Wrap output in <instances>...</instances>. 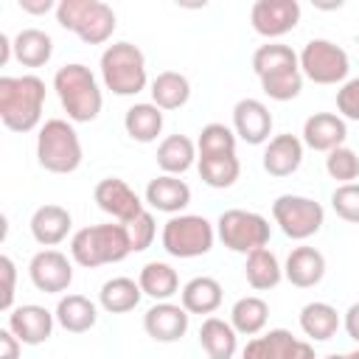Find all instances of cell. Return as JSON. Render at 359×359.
<instances>
[{
  "label": "cell",
  "instance_id": "1",
  "mask_svg": "<svg viewBox=\"0 0 359 359\" xmlns=\"http://www.w3.org/2000/svg\"><path fill=\"white\" fill-rule=\"evenodd\" d=\"M45 81L39 76H3L0 79V121L11 132H31L42 121Z\"/></svg>",
  "mask_w": 359,
  "mask_h": 359
},
{
  "label": "cell",
  "instance_id": "2",
  "mask_svg": "<svg viewBox=\"0 0 359 359\" xmlns=\"http://www.w3.org/2000/svg\"><path fill=\"white\" fill-rule=\"evenodd\" d=\"M53 90L59 95L62 109L67 112V118L73 123H90L98 118L101 107H104V95L101 87L93 76V70L87 65H65L56 70L53 76Z\"/></svg>",
  "mask_w": 359,
  "mask_h": 359
},
{
  "label": "cell",
  "instance_id": "3",
  "mask_svg": "<svg viewBox=\"0 0 359 359\" xmlns=\"http://www.w3.org/2000/svg\"><path fill=\"white\" fill-rule=\"evenodd\" d=\"M129 252H132L129 230L121 222L81 227L70 238V258L79 266H87V269H95V266H104V264H118Z\"/></svg>",
  "mask_w": 359,
  "mask_h": 359
},
{
  "label": "cell",
  "instance_id": "4",
  "mask_svg": "<svg viewBox=\"0 0 359 359\" xmlns=\"http://www.w3.org/2000/svg\"><path fill=\"white\" fill-rule=\"evenodd\" d=\"M81 140L73 123L62 118H50L39 126L36 135V160L50 174H73L81 165Z\"/></svg>",
  "mask_w": 359,
  "mask_h": 359
},
{
  "label": "cell",
  "instance_id": "5",
  "mask_svg": "<svg viewBox=\"0 0 359 359\" xmlns=\"http://www.w3.org/2000/svg\"><path fill=\"white\" fill-rule=\"evenodd\" d=\"M56 22L87 45H104L115 31V11L104 0H62L56 3Z\"/></svg>",
  "mask_w": 359,
  "mask_h": 359
},
{
  "label": "cell",
  "instance_id": "6",
  "mask_svg": "<svg viewBox=\"0 0 359 359\" xmlns=\"http://www.w3.org/2000/svg\"><path fill=\"white\" fill-rule=\"evenodd\" d=\"M101 79L104 87L115 95H137L146 90V56L132 42H112L101 53Z\"/></svg>",
  "mask_w": 359,
  "mask_h": 359
},
{
  "label": "cell",
  "instance_id": "7",
  "mask_svg": "<svg viewBox=\"0 0 359 359\" xmlns=\"http://www.w3.org/2000/svg\"><path fill=\"white\" fill-rule=\"evenodd\" d=\"M216 241V227L196 213L171 216L163 224V250L174 258H199L208 255Z\"/></svg>",
  "mask_w": 359,
  "mask_h": 359
},
{
  "label": "cell",
  "instance_id": "8",
  "mask_svg": "<svg viewBox=\"0 0 359 359\" xmlns=\"http://www.w3.org/2000/svg\"><path fill=\"white\" fill-rule=\"evenodd\" d=\"M216 236L222 238V244L233 252H255L261 247L269 244V222L255 213V210H241V208H230L216 219Z\"/></svg>",
  "mask_w": 359,
  "mask_h": 359
},
{
  "label": "cell",
  "instance_id": "9",
  "mask_svg": "<svg viewBox=\"0 0 359 359\" xmlns=\"http://www.w3.org/2000/svg\"><path fill=\"white\" fill-rule=\"evenodd\" d=\"M272 219L283 230L286 238L306 241L314 233H320V227L325 222V210H323L320 202H314L309 196L283 194V196H278L272 202Z\"/></svg>",
  "mask_w": 359,
  "mask_h": 359
},
{
  "label": "cell",
  "instance_id": "10",
  "mask_svg": "<svg viewBox=\"0 0 359 359\" xmlns=\"http://www.w3.org/2000/svg\"><path fill=\"white\" fill-rule=\"evenodd\" d=\"M297 59L300 73L314 84H339L351 70L348 53L331 39H309Z\"/></svg>",
  "mask_w": 359,
  "mask_h": 359
},
{
  "label": "cell",
  "instance_id": "11",
  "mask_svg": "<svg viewBox=\"0 0 359 359\" xmlns=\"http://www.w3.org/2000/svg\"><path fill=\"white\" fill-rule=\"evenodd\" d=\"M250 22L255 34L266 39H278L300 22V3L297 0H255L250 8Z\"/></svg>",
  "mask_w": 359,
  "mask_h": 359
},
{
  "label": "cell",
  "instance_id": "12",
  "mask_svg": "<svg viewBox=\"0 0 359 359\" xmlns=\"http://www.w3.org/2000/svg\"><path fill=\"white\" fill-rule=\"evenodd\" d=\"M28 275L39 292L59 294L67 292V286L73 283V264L59 250H39L28 264Z\"/></svg>",
  "mask_w": 359,
  "mask_h": 359
},
{
  "label": "cell",
  "instance_id": "13",
  "mask_svg": "<svg viewBox=\"0 0 359 359\" xmlns=\"http://www.w3.org/2000/svg\"><path fill=\"white\" fill-rule=\"evenodd\" d=\"M93 199H95V205H98L107 216H112V219L121 222V224H129L132 219H137V216L143 213L140 196H137L121 177H107V180H101V182L95 185V191H93Z\"/></svg>",
  "mask_w": 359,
  "mask_h": 359
},
{
  "label": "cell",
  "instance_id": "14",
  "mask_svg": "<svg viewBox=\"0 0 359 359\" xmlns=\"http://www.w3.org/2000/svg\"><path fill=\"white\" fill-rule=\"evenodd\" d=\"M53 320L56 314H50L45 306L36 303H25L8 311V331L22 342V345H42L50 339L53 334Z\"/></svg>",
  "mask_w": 359,
  "mask_h": 359
},
{
  "label": "cell",
  "instance_id": "15",
  "mask_svg": "<svg viewBox=\"0 0 359 359\" xmlns=\"http://www.w3.org/2000/svg\"><path fill=\"white\" fill-rule=\"evenodd\" d=\"M233 132L250 146H261L272 132V112L258 98H241L233 107Z\"/></svg>",
  "mask_w": 359,
  "mask_h": 359
},
{
  "label": "cell",
  "instance_id": "16",
  "mask_svg": "<svg viewBox=\"0 0 359 359\" xmlns=\"http://www.w3.org/2000/svg\"><path fill=\"white\" fill-rule=\"evenodd\" d=\"M188 320H191V314L182 306L163 300V303H154L143 314V328L154 342H177L185 337Z\"/></svg>",
  "mask_w": 359,
  "mask_h": 359
},
{
  "label": "cell",
  "instance_id": "17",
  "mask_svg": "<svg viewBox=\"0 0 359 359\" xmlns=\"http://www.w3.org/2000/svg\"><path fill=\"white\" fill-rule=\"evenodd\" d=\"M348 137V126L339 115L334 112H314L311 118H306L303 123V143L314 151H334L345 143Z\"/></svg>",
  "mask_w": 359,
  "mask_h": 359
},
{
  "label": "cell",
  "instance_id": "18",
  "mask_svg": "<svg viewBox=\"0 0 359 359\" xmlns=\"http://www.w3.org/2000/svg\"><path fill=\"white\" fill-rule=\"evenodd\" d=\"M146 205H151L160 213L177 216L180 210H185L191 205V188L185 180H180L174 174H160L146 185Z\"/></svg>",
  "mask_w": 359,
  "mask_h": 359
},
{
  "label": "cell",
  "instance_id": "19",
  "mask_svg": "<svg viewBox=\"0 0 359 359\" xmlns=\"http://www.w3.org/2000/svg\"><path fill=\"white\" fill-rule=\"evenodd\" d=\"M303 163V140L297 135H275L264 149V171L269 177H289Z\"/></svg>",
  "mask_w": 359,
  "mask_h": 359
},
{
  "label": "cell",
  "instance_id": "20",
  "mask_svg": "<svg viewBox=\"0 0 359 359\" xmlns=\"http://www.w3.org/2000/svg\"><path fill=\"white\" fill-rule=\"evenodd\" d=\"M325 275V255L314 247H294L286 258V266H283V278L297 286V289H311L323 280Z\"/></svg>",
  "mask_w": 359,
  "mask_h": 359
},
{
  "label": "cell",
  "instance_id": "21",
  "mask_svg": "<svg viewBox=\"0 0 359 359\" xmlns=\"http://www.w3.org/2000/svg\"><path fill=\"white\" fill-rule=\"evenodd\" d=\"M70 227H73V219H70L67 208H62V205H42L31 216V236L42 247L62 244L67 238Z\"/></svg>",
  "mask_w": 359,
  "mask_h": 359
},
{
  "label": "cell",
  "instance_id": "22",
  "mask_svg": "<svg viewBox=\"0 0 359 359\" xmlns=\"http://www.w3.org/2000/svg\"><path fill=\"white\" fill-rule=\"evenodd\" d=\"M180 306L188 314H213L222 306V283L210 275L191 278L180 292Z\"/></svg>",
  "mask_w": 359,
  "mask_h": 359
},
{
  "label": "cell",
  "instance_id": "23",
  "mask_svg": "<svg viewBox=\"0 0 359 359\" xmlns=\"http://www.w3.org/2000/svg\"><path fill=\"white\" fill-rule=\"evenodd\" d=\"M53 314H56V323L65 331H70V334H84L98 320L95 303L90 297H84V294H65V297H59Z\"/></svg>",
  "mask_w": 359,
  "mask_h": 359
},
{
  "label": "cell",
  "instance_id": "24",
  "mask_svg": "<svg viewBox=\"0 0 359 359\" xmlns=\"http://www.w3.org/2000/svg\"><path fill=\"white\" fill-rule=\"evenodd\" d=\"M199 345L208 353V359H233L238 351V334L230 323L208 317L199 328Z\"/></svg>",
  "mask_w": 359,
  "mask_h": 359
},
{
  "label": "cell",
  "instance_id": "25",
  "mask_svg": "<svg viewBox=\"0 0 359 359\" xmlns=\"http://www.w3.org/2000/svg\"><path fill=\"white\" fill-rule=\"evenodd\" d=\"M50 56H53L50 34L39 31V28H22L14 36V59L22 67H42L50 62Z\"/></svg>",
  "mask_w": 359,
  "mask_h": 359
},
{
  "label": "cell",
  "instance_id": "26",
  "mask_svg": "<svg viewBox=\"0 0 359 359\" xmlns=\"http://www.w3.org/2000/svg\"><path fill=\"white\" fill-rule=\"evenodd\" d=\"M196 157V143L185 135H168L160 146H157V165L163 168V174H185L194 165Z\"/></svg>",
  "mask_w": 359,
  "mask_h": 359
},
{
  "label": "cell",
  "instance_id": "27",
  "mask_svg": "<svg viewBox=\"0 0 359 359\" xmlns=\"http://www.w3.org/2000/svg\"><path fill=\"white\" fill-rule=\"evenodd\" d=\"M244 278L247 283L255 289V292H266V289H275L283 278V266L278 264V255L269 250V247H261L255 252L247 255V264H244Z\"/></svg>",
  "mask_w": 359,
  "mask_h": 359
},
{
  "label": "cell",
  "instance_id": "28",
  "mask_svg": "<svg viewBox=\"0 0 359 359\" xmlns=\"http://www.w3.org/2000/svg\"><path fill=\"white\" fill-rule=\"evenodd\" d=\"M269 320V306L264 297L258 294H247V297H238L230 309V325L236 328V334H244V337H255L264 331Z\"/></svg>",
  "mask_w": 359,
  "mask_h": 359
},
{
  "label": "cell",
  "instance_id": "29",
  "mask_svg": "<svg viewBox=\"0 0 359 359\" xmlns=\"http://www.w3.org/2000/svg\"><path fill=\"white\" fill-rule=\"evenodd\" d=\"M339 314L331 303H323V300H314V303H306L303 311H300V328L306 337H311L314 342H325L331 339L337 331H339Z\"/></svg>",
  "mask_w": 359,
  "mask_h": 359
},
{
  "label": "cell",
  "instance_id": "30",
  "mask_svg": "<svg viewBox=\"0 0 359 359\" xmlns=\"http://www.w3.org/2000/svg\"><path fill=\"white\" fill-rule=\"evenodd\" d=\"M191 98V81L177 70H163L151 81V104L160 109H180Z\"/></svg>",
  "mask_w": 359,
  "mask_h": 359
},
{
  "label": "cell",
  "instance_id": "31",
  "mask_svg": "<svg viewBox=\"0 0 359 359\" xmlns=\"http://www.w3.org/2000/svg\"><path fill=\"white\" fill-rule=\"evenodd\" d=\"M123 129L137 143H151L163 132V109L154 104H132L123 115Z\"/></svg>",
  "mask_w": 359,
  "mask_h": 359
},
{
  "label": "cell",
  "instance_id": "32",
  "mask_svg": "<svg viewBox=\"0 0 359 359\" xmlns=\"http://www.w3.org/2000/svg\"><path fill=\"white\" fill-rule=\"evenodd\" d=\"M140 297H143L140 283H135L132 278H123V275L121 278H109L101 286V292H98V303L109 314H126V311H132L140 303Z\"/></svg>",
  "mask_w": 359,
  "mask_h": 359
},
{
  "label": "cell",
  "instance_id": "33",
  "mask_svg": "<svg viewBox=\"0 0 359 359\" xmlns=\"http://www.w3.org/2000/svg\"><path fill=\"white\" fill-rule=\"evenodd\" d=\"M143 294L154 297L157 303L174 297L180 292V278H177V269H171L168 264L163 261H149L143 269H140V278H137Z\"/></svg>",
  "mask_w": 359,
  "mask_h": 359
},
{
  "label": "cell",
  "instance_id": "34",
  "mask_svg": "<svg viewBox=\"0 0 359 359\" xmlns=\"http://www.w3.org/2000/svg\"><path fill=\"white\" fill-rule=\"evenodd\" d=\"M297 337H292V331L286 328H272L261 337H252L244 351H241V359H286L292 345H294Z\"/></svg>",
  "mask_w": 359,
  "mask_h": 359
},
{
  "label": "cell",
  "instance_id": "35",
  "mask_svg": "<svg viewBox=\"0 0 359 359\" xmlns=\"http://www.w3.org/2000/svg\"><path fill=\"white\" fill-rule=\"evenodd\" d=\"M258 81H261V90H264L272 101H292V98H297L300 90H303L300 65L272 70V73H266V76H258Z\"/></svg>",
  "mask_w": 359,
  "mask_h": 359
},
{
  "label": "cell",
  "instance_id": "36",
  "mask_svg": "<svg viewBox=\"0 0 359 359\" xmlns=\"http://www.w3.org/2000/svg\"><path fill=\"white\" fill-rule=\"evenodd\" d=\"M199 177L205 185L210 188H230L238 174H241V163L236 154H222V157H199L196 163Z\"/></svg>",
  "mask_w": 359,
  "mask_h": 359
},
{
  "label": "cell",
  "instance_id": "37",
  "mask_svg": "<svg viewBox=\"0 0 359 359\" xmlns=\"http://www.w3.org/2000/svg\"><path fill=\"white\" fill-rule=\"evenodd\" d=\"M236 132L224 123H208L199 132L196 151L199 157H222V154H236Z\"/></svg>",
  "mask_w": 359,
  "mask_h": 359
},
{
  "label": "cell",
  "instance_id": "38",
  "mask_svg": "<svg viewBox=\"0 0 359 359\" xmlns=\"http://www.w3.org/2000/svg\"><path fill=\"white\" fill-rule=\"evenodd\" d=\"M294 65H300L297 53L289 45H280V42H266V45H261L252 53V70H255V76H266L272 70L294 67Z\"/></svg>",
  "mask_w": 359,
  "mask_h": 359
},
{
  "label": "cell",
  "instance_id": "39",
  "mask_svg": "<svg viewBox=\"0 0 359 359\" xmlns=\"http://www.w3.org/2000/svg\"><path fill=\"white\" fill-rule=\"evenodd\" d=\"M325 171H328L331 180H337V182H342V185L353 182V180L359 177V157H356V151L348 149V146H339V149L328 151V157H325Z\"/></svg>",
  "mask_w": 359,
  "mask_h": 359
},
{
  "label": "cell",
  "instance_id": "40",
  "mask_svg": "<svg viewBox=\"0 0 359 359\" xmlns=\"http://www.w3.org/2000/svg\"><path fill=\"white\" fill-rule=\"evenodd\" d=\"M331 208L342 222L359 224V182H348L334 188L331 194Z\"/></svg>",
  "mask_w": 359,
  "mask_h": 359
},
{
  "label": "cell",
  "instance_id": "41",
  "mask_svg": "<svg viewBox=\"0 0 359 359\" xmlns=\"http://www.w3.org/2000/svg\"><path fill=\"white\" fill-rule=\"evenodd\" d=\"M129 230V244H132V252H143L151 247L154 236H157V224H154V216L149 210H143L137 219H132L126 224Z\"/></svg>",
  "mask_w": 359,
  "mask_h": 359
},
{
  "label": "cell",
  "instance_id": "42",
  "mask_svg": "<svg viewBox=\"0 0 359 359\" xmlns=\"http://www.w3.org/2000/svg\"><path fill=\"white\" fill-rule=\"evenodd\" d=\"M337 109L342 121H359V79H348L337 90Z\"/></svg>",
  "mask_w": 359,
  "mask_h": 359
},
{
  "label": "cell",
  "instance_id": "43",
  "mask_svg": "<svg viewBox=\"0 0 359 359\" xmlns=\"http://www.w3.org/2000/svg\"><path fill=\"white\" fill-rule=\"evenodd\" d=\"M0 275H3V297H0V309H3V311H11L17 269H14V261H11L8 255H3V258H0Z\"/></svg>",
  "mask_w": 359,
  "mask_h": 359
},
{
  "label": "cell",
  "instance_id": "44",
  "mask_svg": "<svg viewBox=\"0 0 359 359\" xmlns=\"http://www.w3.org/2000/svg\"><path fill=\"white\" fill-rule=\"evenodd\" d=\"M20 348H22V342L8 328H3L0 331V359H20Z\"/></svg>",
  "mask_w": 359,
  "mask_h": 359
},
{
  "label": "cell",
  "instance_id": "45",
  "mask_svg": "<svg viewBox=\"0 0 359 359\" xmlns=\"http://www.w3.org/2000/svg\"><path fill=\"white\" fill-rule=\"evenodd\" d=\"M342 325H345L348 337H351L353 342H359V303H353V306L345 311V320H342Z\"/></svg>",
  "mask_w": 359,
  "mask_h": 359
},
{
  "label": "cell",
  "instance_id": "46",
  "mask_svg": "<svg viewBox=\"0 0 359 359\" xmlns=\"http://www.w3.org/2000/svg\"><path fill=\"white\" fill-rule=\"evenodd\" d=\"M20 8L28 14H48L56 6H53V0H20Z\"/></svg>",
  "mask_w": 359,
  "mask_h": 359
},
{
  "label": "cell",
  "instance_id": "47",
  "mask_svg": "<svg viewBox=\"0 0 359 359\" xmlns=\"http://www.w3.org/2000/svg\"><path fill=\"white\" fill-rule=\"evenodd\" d=\"M286 359H317V356H314L311 342H306V339H294V345H292V351H289Z\"/></svg>",
  "mask_w": 359,
  "mask_h": 359
},
{
  "label": "cell",
  "instance_id": "48",
  "mask_svg": "<svg viewBox=\"0 0 359 359\" xmlns=\"http://www.w3.org/2000/svg\"><path fill=\"white\" fill-rule=\"evenodd\" d=\"M11 50H14V39H8L6 34H0V65H6V62H8Z\"/></svg>",
  "mask_w": 359,
  "mask_h": 359
},
{
  "label": "cell",
  "instance_id": "49",
  "mask_svg": "<svg viewBox=\"0 0 359 359\" xmlns=\"http://www.w3.org/2000/svg\"><path fill=\"white\" fill-rule=\"evenodd\" d=\"M345 356H348V359H359V348H356V351H351V353H345Z\"/></svg>",
  "mask_w": 359,
  "mask_h": 359
},
{
  "label": "cell",
  "instance_id": "50",
  "mask_svg": "<svg viewBox=\"0 0 359 359\" xmlns=\"http://www.w3.org/2000/svg\"><path fill=\"white\" fill-rule=\"evenodd\" d=\"M325 359H348V356H342V353H328Z\"/></svg>",
  "mask_w": 359,
  "mask_h": 359
}]
</instances>
